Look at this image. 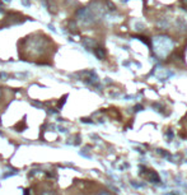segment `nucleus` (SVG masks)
I'll use <instances>...</instances> for the list:
<instances>
[{
	"mask_svg": "<svg viewBox=\"0 0 187 195\" xmlns=\"http://www.w3.org/2000/svg\"><path fill=\"white\" fill-rule=\"evenodd\" d=\"M181 3L183 4V5H186V6H187V0H181Z\"/></svg>",
	"mask_w": 187,
	"mask_h": 195,
	"instance_id": "1",
	"label": "nucleus"
}]
</instances>
